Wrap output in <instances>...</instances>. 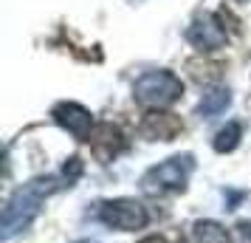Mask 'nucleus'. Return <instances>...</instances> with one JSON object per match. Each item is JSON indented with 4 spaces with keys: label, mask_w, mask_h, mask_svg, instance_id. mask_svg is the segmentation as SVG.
<instances>
[{
    "label": "nucleus",
    "mask_w": 251,
    "mask_h": 243,
    "mask_svg": "<svg viewBox=\"0 0 251 243\" xmlns=\"http://www.w3.org/2000/svg\"><path fill=\"white\" fill-rule=\"evenodd\" d=\"M93 139V150L99 153L102 159H113L116 153L125 147V136H122V130L113 128L110 122H104V125H99V128L91 133ZM88 139V141H91Z\"/></svg>",
    "instance_id": "6e6552de"
},
{
    "label": "nucleus",
    "mask_w": 251,
    "mask_h": 243,
    "mask_svg": "<svg viewBox=\"0 0 251 243\" xmlns=\"http://www.w3.org/2000/svg\"><path fill=\"white\" fill-rule=\"evenodd\" d=\"M133 3H138V0H133Z\"/></svg>",
    "instance_id": "ddd939ff"
},
{
    "label": "nucleus",
    "mask_w": 251,
    "mask_h": 243,
    "mask_svg": "<svg viewBox=\"0 0 251 243\" xmlns=\"http://www.w3.org/2000/svg\"><path fill=\"white\" fill-rule=\"evenodd\" d=\"M195 170V162L189 153H183V156H172L167 162L155 164L152 170L144 173L141 178V189L144 192H172V189H183L186 181H189V175Z\"/></svg>",
    "instance_id": "7ed1b4c3"
},
{
    "label": "nucleus",
    "mask_w": 251,
    "mask_h": 243,
    "mask_svg": "<svg viewBox=\"0 0 251 243\" xmlns=\"http://www.w3.org/2000/svg\"><path fill=\"white\" fill-rule=\"evenodd\" d=\"M228 102H231L228 88H212V91L203 93V99H201V105H198V113L203 116V119H212V116L223 113V110L228 108Z\"/></svg>",
    "instance_id": "1a4fd4ad"
},
{
    "label": "nucleus",
    "mask_w": 251,
    "mask_h": 243,
    "mask_svg": "<svg viewBox=\"0 0 251 243\" xmlns=\"http://www.w3.org/2000/svg\"><path fill=\"white\" fill-rule=\"evenodd\" d=\"M54 189H59V181L54 175H43V178H34L23 184L3 209V241L14 238L17 232H23L31 220L40 215V207Z\"/></svg>",
    "instance_id": "f257e3e1"
},
{
    "label": "nucleus",
    "mask_w": 251,
    "mask_h": 243,
    "mask_svg": "<svg viewBox=\"0 0 251 243\" xmlns=\"http://www.w3.org/2000/svg\"><path fill=\"white\" fill-rule=\"evenodd\" d=\"M51 116H54L57 125H62V128L68 130V133H74L76 139H91L93 116H91L88 108H82V105H76V102H59L57 108L51 110Z\"/></svg>",
    "instance_id": "423d86ee"
},
{
    "label": "nucleus",
    "mask_w": 251,
    "mask_h": 243,
    "mask_svg": "<svg viewBox=\"0 0 251 243\" xmlns=\"http://www.w3.org/2000/svg\"><path fill=\"white\" fill-rule=\"evenodd\" d=\"M195 243H231L228 232L215 220H198L195 223Z\"/></svg>",
    "instance_id": "9d476101"
},
{
    "label": "nucleus",
    "mask_w": 251,
    "mask_h": 243,
    "mask_svg": "<svg viewBox=\"0 0 251 243\" xmlns=\"http://www.w3.org/2000/svg\"><path fill=\"white\" fill-rule=\"evenodd\" d=\"M99 220L104 226H113V229H122V232L141 229L147 223V209L133 198H116V201L99 204Z\"/></svg>",
    "instance_id": "20e7f679"
},
{
    "label": "nucleus",
    "mask_w": 251,
    "mask_h": 243,
    "mask_svg": "<svg viewBox=\"0 0 251 243\" xmlns=\"http://www.w3.org/2000/svg\"><path fill=\"white\" fill-rule=\"evenodd\" d=\"M181 93H183V82L172 71H147L133 85V96L141 105H150V108H167L175 99H181Z\"/></svg>",
    "instance_id": "f03ea898"
},
{
    "label": "nucleus",
    "mask_w": 251,
    "mask_h": 243,
    "mask_svg": "<svg viewBox=\"0 0 251 243\" xmlns=\"http://www.w3.org/2000/svg\"><path fill=\"white\" fill-rule=\"evenodd\" d=\"M240 125L237 122H228L223 130H217V136H215V150L217 153H231L234 147L240 144Z\"/></svg>",
    "instance_id": "9b49d317"
},
{
    "label": "nucleus",
    "mask_w": 251,
    "mask_h": 243,
    "mask_svg": "<svg viewBox=\"0 0 251 243\" xmlns=\"http://www.w3.org/2000/svg\"><path fill=\"white\" fill-rule=\"evenodd\" d=\"M181 119H175L172 113H158V110H152L147 113L144 119V125H141V133L147 136V139H161V141H170L175 133H181Z\"/></svg>",
    "instance_id": "0eeeda50"
},
{
    "label": "nucleus",
    "mask_w": 251,
    "mask_h": 243,
    "mask_svg": "<svg viewBox=\"0 0 251 243\" xmlns=\"http://www.w3.org/2000/svg\"><path fill=\"white\" fill-rule=\"evenodd\" d=\"M138 243H167L164 238H155V235H150V238H144V241H138Z\"/></svg>",
    "instance_id": "f8f14e48"
},
{
    "label": "nucleus",
    "mask_w": 251,
    "mask_h": 243,
    "mask_svg": "<svg viewBox=\"0 0 251 243\" xmlns=\"http://www.w3.org/2000/svg\"><path fill=\"white\" fill-rule=\"evenodd\" d=\"M186 40L201 51H215L226 46V28L215 14H201L195 17V23L186 28Z\"/></svg>",
    "instance_id": "39448f33"
}]
</instances>
